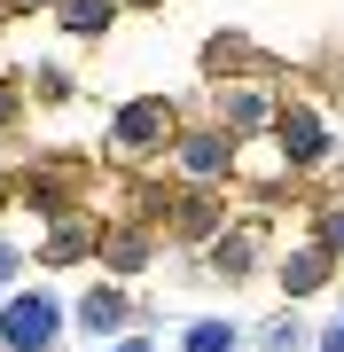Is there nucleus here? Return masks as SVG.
<instances>
[{"label": "nucleus", "instance_id": "f257e3e1", "mask_svg": "<svg viewBox=\"0 0 344 352\" xmlns=\"http://www.w3.org/2000/svg\"><path fill=\"white\" fill-rule=\"evenodd\" d=\"M63 337H71V305L55 298L47 282L0 298V352H55Z\"/></svg>", "mask_w": 344, "mask_h": 352}, {"label": "nucleus", "instance_id": "f03ea898", "mask_svg": "<svg viewBox=\"0 0 344 352\" xmlns=\"http://www.w3.org/2000/svg\"><path fill=\"white\" fill-rule=\"evenodd\" d=\"M172 118H180V110H172L165 94H133L126 110L110 118V133H102V141H110V157H157V149L180 133Z\"/></svg>", "mask_w": 344, "mask_h": 352}, {"label": "nucleus", "instance_id": "7ed1b4c3", "mask_svg": "<svg viewBox=\"0 0 344 352\" xmlns=\"http://www.w3.org/2000/svg\"><path fill=\"white\" fill-rule=\"evenodd\" d=\"M71 329H78L87 344H110V337H126V329H133V298H126L117 282H94L87 298L71 305Z\"/></svg>", "mask_w": 344, "mask_h": 352}, {"label": "nucleus", "instance_id": "20e7f679", "mask_svg": "<svg viewBox=\"0 0 344 352\" xmlns=\"http://www.w3.org/2000/svg\"><path fill=\"white\" fill-rule=\"evenodd\" d=\"M172 157H180V180H196V188H211L219 173L235 164V141L219 126H196V133H172Z\"/></svg>", "mask_w": 344, "mask_h": 352}, {"label": "nucleus", "instance_id": "39448f33", "mask_svg": "<svg viewBox=\"0 0 344 352\" xmlns=\"http://www.w3.org/2000/svg\"><path fill=\"white\" fill-rule=\"evenodd\" d=\"M211 126L219 133H227V141H242V133H266L274 126V110H282V102L266 94V87H219V102H211Z\"/></svg>", "mask_w": 344, "mask_h": 352}, {"label": "nucleus", "instance_id": "423d86ee", "mask_svg": "<svg viewBox=\"0 0 344 352\" xmlns=\"http://www.w3.org/2000/svg\"><path fill=\"white\" fill-rule=\"evenodd\" d=\"M274 141H282L290 164H321V157H329V126H321V110H306V102L274 110Z\"/></svg>", "mask_w": 344, "mask_h": 352}, {"label": "nucleus", "instance_id": "0eeeda50", "mask_svg": "<svg viewBox=\"0 0 344 352\" xmlns=\"http://www.w3.org/2000/svg\"><path fill=\"white\" fill-rule=\"evenodd\" d=\"M329 251H321V243H290V251H282V266H274V282L290 289V298H313L321 282H329Z\"/></svg>", "mask_w": 344, "mask_h": 352}, {"label": "nucleus", "instance_id": "6e6552de", "mask_svg": "<svg viewBox=\"0 0 344 352\" xmlns=\"http://www.w3.org/2000/svg\"><path fill=\"white\" fill-rule=\"evenodd\" d=\"M47 8H55V24H63L71 39H102L117 24V0H47Z\"/></svg>", "mask_w": 344, "mask_h": 352}, {"label": "nucleus", "instance_id": "1a4fd4ad", "mask_svg": "<svg viewBox=\"0 0 344 352\" xmlns=\"http://www.w3.org/2000/svg\"><path fill=\"white\" fill-rule=\"evenodd\" d=\"M180 352H242V329L227 314H196L188 329H180Z\"/></svg>", "mask_w": 344, "mask_h": 352}, {"label": "nucleus", "instance_id": "9d476101", "mask_svg": "<svg viewBox=\"0 0 344 352\" xmlns=\"http://www.w3.org/2000/svg\"><path fill=\"white\" fill-rule=\"evenodd\" d=\"M110 266H117V274H141V266H149V235H133V227L110 235Z\"/></svg>", "mask_w": 344, "mask_h": 352}, {"label": "nucleus", "instance_id": "9b49d317", "mask_svg": "<svg viewBox=\"0 0 344 352\" xmlns=\"http://www.w3.org/2000/svg\"><path fill=\"white\" fill-rule=\"evenodd\" d=\"M313 243H321L329 258H344V196H336V204H321V219H313Z\"/></svg>", "mask_w": 344, "mask_h": 352}, {"label": "nucleus", "instance_id": "f8f14e48", "mask_svg": "<svg viewBox=\"0 0 344 352\" xmlns=\"http://www.w3.org/2000/svg\"><path fill=\"white\" fill-rule=\"evenodd\" d=\"M87 251V227H55V243H47V258H78Z\"/></svg>", "mask_w": 344, "mask_h": 352}, {"label": "nucleus", "instance_id": "ddd939ff", "mask_svg": "<svg viewBox=\"0 0 344 352\" xmlns=\"http://www.w3.org/2000/svg\"><path fill=\"white\" fill-rule=\"evenodd\" d=\"M266 352H297V321H274L266 329Z\"/></svg>", "mask_w": 344, "mask_h": 352}, {"label": "nucleus", "instance_id": "4468645a", "mask_svg": "<svg viewBox=\"0 0 344 352\" xmlns=\"http://www.w3.org/2000/svg\"><path fill=\"white\" fill-rule=\"evenodd\" d=\"M94 352H157V337H110V344H94Z\"/></svg>", "mask_w": 344, "mask_h": 352}, {"label": "nucleus", "instance_id": "2eb2a0df", "mask_svg": "<svg viewBox=\"0 0 344 352\" xmlns=\"http://www.w3.org/2000/svg\"><path fill=\"white\" fill-rule=\"evenodd\" d=\"M321 352H344V314H336L329 329H321Z\"/></svg>", "mask_w": 344, "mask_h": 352}, {"label": "nucleus", "instance_id": "dca6fc26", "mask_svg": "<svg viewBox=\"0 0 344 352\" xmlns=\"http://www.w3.org/2000/svg\"><path fill=\"white\" fill-rule=\"evenodd\" d=\"M16 258H24V251H16V243H8V235H0V282H8V274H16Z\"/></svg>", "mask_w": 344, "mask_h": 352}, {"label": "nucleus", "instance_id": "f3484780", "mask_svg": "<svg viewBox=\"0 0 344 352\" xmlns=\"http://www.w3.org/2000/svg\"><path fill=\"white\" fill-rule=\"evenodd\" d=\"M8 118H16V87L0 78V126H8Z\"/></svg>", "mask_w": 344, "mask_h": 352}]
</instances>
